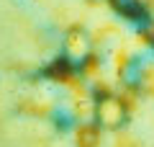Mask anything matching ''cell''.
Wrapping results in <instances>:
<instances>
[{
	"mask_svg": "<svg viewBox=\"0 0 154 147\" xmlns=\"http://www.w3.org/2000/svg\"><path fill=\"white\" fill-rule=\"evenodd\" d=\"M128 119V109L123 103L121 96L116 93H103V96L95 101V121H98L100 129H121Z\"/></svg>",
	"mask_w": 154,
	"mask_h": 147,
	"instance_id": "6da1fadb",
	"label": "cell"
}]
</instances>
